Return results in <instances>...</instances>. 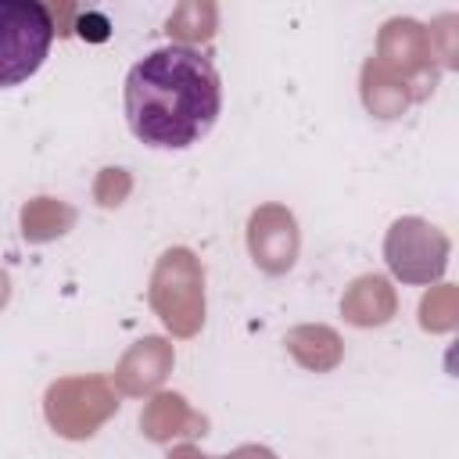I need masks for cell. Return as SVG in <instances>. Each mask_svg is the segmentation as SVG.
I'll return each mask as SVG.
<instances>
[{
	"mask_svg": "<svg viewBox=\"0 0 459 459\" xmlns=\"http://www.w3.org/2000/svg\"><path fill=\"white\" fill-rule=\"evenodd\" d=\"M222 111V82L212 57L190 43L143 54L126 75L129 133L154 151H183L212 133Z\"/></svg>",
	"mask_w": 459,
	"mask_h": 459,
	"instance_id": "obj_1",
	"label": "cell"
},
{
	"mask_svg": "<svg viewBox=\"0 0 459 459\" xmlns=\"http://www.w3.org/2000/svg\"><path fill=\"white\" fill-rule=\"evenodd\" d=\"M54 43V18L36 0H0V90L39 72Z\"/></svg>",
	"mask_w": 459,
	"mask_h": 459,
	"instance_id": "obj_2",
	"label": "cell"
}]
</instances>
